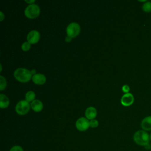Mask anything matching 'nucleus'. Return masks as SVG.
Returning a JSON list of instances; mask_svg holds the SVG:
<instances>
[{"label": "nucleus", "mask_w": 151, "mask_h": 151, "mask_svg": "<svg viewBox=\"0 0 151 151\" xmlns=\"http://www.w3.org/2000/svg\"><path fill=\"white\" fill-rule=\"evenodd\" d=\"M133 139L136 144L144 147L148 146L150 141L149 133L143 130L136 131L133 134Z\"/></svg>", "instance_id": "1"}, {"label": "nucleus", "mask_w": 151, "mask_h": 151, "mask_svg": "<svg viewBox=\"0 0 151 151\" xmlns=\"http://www.w3.org/2000/svg\"><path fill=\"white\" fill-rule=\"evenodd\" d=\"M15 79L21 83H27L32 77L31 71L24 68H18L14 73Z\"/></svg>", "instance_id": "2"}, {"label": "nucleus", "mask_w": 151, "mask_h": 151, "mask_svg": "<svg viewBox=\"0 0 151 151\" xmlns=\"http://www.w3.org/2000/svg\"><path fill=\"white\" fill-rule=\"evenodd\" d=\"M25 15L29 19H34L40 14V8L38 5L33 4L28 5L25 11Z\"/></svg>", "instance_id": "3"}, {"label": "nucleus", "mask_w": 151, "mask_h": 151, "mask_svg": "<svg viewBox=\"0 0 151 151\" xmlns=\"http://www.w3.org/2000/svg\"><path fill=\"white\" fill-rule=\"evenodd\" d=\"M67 36L71 38L76 37L80 32V26L77 22H71L68 24L66 28Z\"/></svg>", "instance_id": "4"}, {"label": "nucleus", "mask_w": 151, "mask_h": 151, "mask_svg": "<svg viewBox=\"0 0 151 151\" xmlns=\"http://www.w3.org/2000/svg\"><path fill=\"white\" fill-rule=\"evenodd\" d=\"M30 104L26 100H21L17 103L15 106V111L19 115H25L29 110Z\"/></svg>", "instance_id": "5"}, {"label": "nucleus", "mask_w": 151, "mask_h": 151, "mask_svg": "<svg viewBox=\"0 0 151 151\" xmlns=\"http://www.w3.org/2000/svg\"><path fill=\"white\" fill-rule=\"evenodd\" d=\"M90 121L85 117H80L76 122V127L78 131L84 132L90 127Z\"/></svg>", "instance_id": "6"}, {"label": "nucleus", "mask_w": 151, "mask_h": 151, "mask_svg": "<svg viewBox=\"0 0 151 151\" xmlns=\"http://www.w3.org/2000/svg\"><path fill=\"white\" fill-rule=\"evenodd\" d=\"M134 100V99L133 94L130 93H125L122 96L120 100V102L123 106L125 107H128L131 106L133 103Z\"/></svg>", "instance_id": "7"}, {"label": "nucleus", "mask_w": 151, "mask_h": 151, "mask_svg": "<svg viewBox=\"0 0 151 151\" xmlns=\"http://www.w3.org/2000/svg\"><path fill=\"white\" fill-rule=\"evenodd\" d=\"M40 38V32L37 30L31 31L27 35V40L28 42L30 44H36L38 42Z\"/></svg>", "instance_id": "8"}, {"label": "nucleus", "mask_w": 151, "mask_h": 151, "mask_svg": "<svg viewBox=\"0 0 151 151\" xmlns=\"http://www.w3.org/2000/svg\"><path fill=\"white\" fill-rule=\"evenodd\" d=\"M32 80L34 83L37 85H42L46 81V77L41 73H37L32 76Z\"/></svg>", "instance_id": "9"}, {"label": "nucleus", "mask_w": 151, "mask_h": 151, "mask_svg": "<svg viewBox=\"0 0 151 151\" xmlns=\"http://www.w3.org/2000/svg\"><path fill=\"white\" fill-rule=\"evenodd\" d=\"M142 130L145 131H151V116L145 117L140 123Z\"/></svg>", "instance_id": "10"}, {"label": "nucleus", "mask_w": 151, "mask_h": 151, "mask_svg": "<svg viewBox=\"0 0 151 151\" xmlns=\"http://www.w3.org/2000/svg\"><path fill=\"white\" fill-rule=\"evenodd\" d=\"M97 116V110L94 107H88L85 111V116L88 120L95 119Z\"/></svg>", "instance_id": "11"}, {"label": "nucleus", "mask_w": 151, "mask_h": 151, "mask_svg": "<svg viewBox=\"0 0 151 151\" xmlns=\"http://www.w3.org/2000/svg\"><path fill=\"white\" fill-rule=\"evenodd\" d=\"M31 109L35 112H40L43 109V104L40 100H34L31 103Z\"/></svg>", "instance_id": "12"}, {"label": "nucleus", "mask_w": 151, "mask_h": 151, "mask_svg": "<svg viewBox=\"0 0 151 151\" xmlns=\"http://www.w3.org/2000/svg\"><path fill=\"white\" fill-rule=\"evenodd\" d=\"M9 100L8 97L3 94H0V107L1 109H5L9 106Z\"/></svg>", "instance_id": "13"}, {"label": "nucleus", "mask_w": 151, "mask_h": 151, "mask_svg": "<svg viewBox=\"0 0 151 151\" xmlns=\"http://www.w3.org/2000/svg\"><path fill=\"white\" fill-rule=\"evenodd\" d=\"M35 98V94L32 91H28L25 94V100L29 102H32Z\"/></svg>", "instance_id": "14"}, {"label": "nucleus", "mask_w": 151, "mask_h": 151, "mask_svg": "<svg viewBox=\"0 0 151 151\" xmlns=\"http://www.w3.org/2000/svg\"><path fill=\"white\" fill-rule=\"evenodd\" d=\"M142 9L146 12H151V2L146 1L142 5Z\"/></svg>", "instance_id": "15"}, {"label": "nucleus", "mask_w": 151, "mask_h": 151, "mask_svg": "<svg viewBox=\"0 0 151 151\" xmlns=\"http://www.w3.org/2000/svg\"><path fill=\"white\" fill-rule=\"evenodd\" d=\"M6 86V81L2 76H0V90H3Z\"/></svg>", "instance_id": "16"}, {"label": "nucleus", "mask_w": 151, "mask_h": 151, "mask_svg": "<svg viewBox=\"0 0 151 151\" xmlns=\"http://www.w3.org/2000/svg\"><path fill=\"white\" fill-rule=\"evenodd\" d=\"M30 48H31V44L28 41L23 42L21 45V48L24 51H28L30 49Z\"/></svg>", "instance_id": "17"}, {"label": "nucleus", "mask_w": 151, "mask_h": 151, "mask_svg": "<svg viewBox=\"0 0 151 151\" xmlns=\"http://www.w3.org/2000/svg\"><path fill=\"white\" fill-rule=\"evenodd\" d=\"M90 127L91 128H96L97 127H98L99 123V121L96 119H93L90 120Z\"/></svg>", "instance_id": "18"}, {"label": "nucleus", "mask_w": 151, "mask_h": 151, "mask_svg": "<svg viewBox=\"0 0 151 151\" xmlns=\"http://www.w3.org/2000/svg\"><path fill=\"white\" fill-rule=\"evenodd\" d=\"M9 151H24V149L22 146H19V145H15V146H12L10 149Z\"/></svg>", "instance_id": "19"}, {"label": "nucleus", "mask_w": 151, "mask_h": 151, "mask_svg": "<svg viewBox=\"0 0 151 151\" xmlns=\"http://www.w3.org/2000/svg\"><path fill=\"white\" fill-rule=\"evenodd\" d=\"M122 88L123 92H124V94H125V93H128L129 92V91H130V87H129L128 85H127V84L124 85V86L122 87Z\"/></svg>", "instance_id": "20"}, {"label": "nucleus", "mask_w": 151, "mask_h": 151, "mask_svg": "<svg viewBox=\"0 0 151 151\" xmlns=\"http://www.w3.org/2000/svg\"><path fill=\"white\" fill-rule=\"evenodd\" d=\"M4 18H5L4 14H3V12L2 11H1L0 12V21H2L4 20Z\"/></svg>", "instance_id": "21"}, {"label": "nucleus", "mask_w": 151, "mask_h": 151, "mask_svg": "<svg viewBox=\"0 0 151 151\" xmlns=\"http://www.w3.org/2000/svg\"><path fill=\"white\" fill-rule=\"evenodd\" d=\"M65 41L67 42H70L71 41V38H70V37L68 36H67L65 38Z\"/></svg>", "instance_id": "22"}, {"label": "nucleus", "mask_w": 151, "mask_h": 151, "mask_svg": "<svg viewBox=\"0 0 151 151\" xmlns=\"http://www.w3.org/2000/svg\"><path fill=\"white\" fill-rule=\"evenodd\" d=\"M25 2L28 4H29V5L30 4H33L35 2L34 0H31V1H25Z\"/></svg>", "instance_id": "23"}, {"label": "nucleus", "mask_w": 151, "mask_h": 151, "mask_svg": "<svg viewBox=\"0 0 151 151\" xmlns=\"http://www.w3.org/2000/svg\"><path fill=\"white\" fill-rule=\"evenodd\" d=\"M31 73H32V76H34V75H35V74H37V73H36V71H35V70H31Z\"/></svg>", "instance_id": "24"}, {"label": "nucleus", "mask_w": 151, "mask_h": 151, "mask_svg": "<svg viewBox=\"0 0 151 151\" xmlns=\"http://www.w3.org/2000/svg\"><path fill=\"white\" fill-rule=\"evenodd\" d=\"M149 136H150V140L151 141V133L149 134Z\"/></svg>", "instance_id": "25"}]
</instances>
